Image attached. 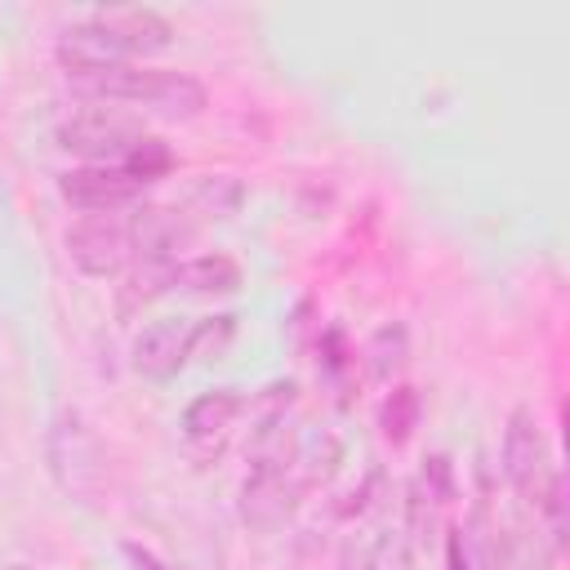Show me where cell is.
Here are the masks:
<instances>
[{"instance_id":"14","label":"cell","mask_w":570,"mask_h":570,"mask_svg":"<svg viewBox=\"0 0 570 570\" xmlns=\"http://www.w3.org/2000/svg\"><path fill=\"white\" fill-rule=\"evenodd\" d=\"M356 361L365 365V379H370V383H392V379L405 370V361H410V330H405L401 321L379 325V330L365 338V347H361Z\"/></svg>"},{"instance_id":"6","label":"cell","mask_w":570,"mask_h":570,"mask_svg":"<svg viewBox=\"0 0 570 570\" xmlns=\"http://www.w3.org/2000/svg\"><path fill=\"white\" fill-rule=\"evenodd\" d=\"M67 254L85 276H120L134 263V240H129V218L116 214H85L80 223L67 227Z\"/></svg>"},{"instance_id":"7","label":"cell","mask_w":570,"mask_h":570,"mask_svg":"<svg viewBox=\"0 0 570 570\" xmlns=\"http://www.w3.org/2000/svg\"><path fill=\"white\" fill-rule=\"evenodd\" d=\"M245 392L236 387H214V392H200L187 410H183V450L191 454V463L209 468L227 441H232V428L236 419L245 414Z\"/></svg>"},{"instance_id":"23","label":"cell","mask_w":570,"mask_h":570,"mask_svg":"<svg viewBox=\"0 0 570 570\" xmlns=\"http://www.w3.org/2000/svg\"><path fill=\"white\" fill-rule=\"evenodd\" d=\"M445 570H472L468 566V539H463V530H445Z\"/></svg>"},{"instance_id":"16","label":"cell","mask_w":570,"mask_h":570,"mask_svg":"<svg viewBox=\"0 0 570 570\" xmlns=\"http://www.w3.org/2000/svg\"><path fill=\"white\" fill-rule=\"evenodd\" d=\"M240 205H245L240 178H232V174H205V178L191 187V196H187L183 209L200 223V218H232Z\"/></svg>"},{"instance_id":"8","label":"cell","mask_w":570,"mask_h":570,"mask_svg":"<svg viewBox=\"0 0 570 570\" xmlns=\"http://www.w3.org/2000/svg\"><path fill=\"white\" fill-rule=\"evenodd\" d=\"M142 191H147V183L138 174H129L125 165H80V169L58 174V196L85 214H116V209L134 205Z\"/></svg>"},{"instance_id":"9","label":"cell","mask_w":570,"mask_h":570,"mask_svg":"<svg viewBox=\"0 0 570 570\" xmlns=\"http://www.w3.org/2000/svg\"><path fill=\"white\" fill-rule=\"evenodd\" d=\"M298 499H303V485L294 481V472H281V468H249L245 481H240V494H236V517L258 530V534H272L281 530L294 512H298Z\"/></svg>"},{"instance_id":"20","label":"cell","mask_w":570,"mask_h":570,"mask_svg":"<svg viewBox=\"0 0 570 570\" xmlns=\"http://www.w3.org/2000/svg\"><path fill=\"white\" fill-rule=\"evenodd\" d=\"M414 481L423 485V494H428L436 508L454 503V463H450V454H428Z\"/></svg>"},{"instance_id":"17","label":"cell","mask_w":570,"mask_h":570,"mask_svg":"<svg viewBox=\"0 0 570 570\" xmlns=\"http://www.w3.org/2000/svg\"><path fill=\"white\" fill-rule=\"evenodd\" d=\"M419 414H423L419 392L405 387V383H396V387L383 396V405H379V432H383V441L405 445V441L414 436V428H419Z\"/></svg>"},{"instance_id":"24","label":"cell","mask_w":570,"mask_h":570,"mask_svg":"<svg viewBox=\"0 0 570 570\" xmlns=\"http://www.w3.org/2000/svg\"><path fill=\"white\" fill-rule=\"evenodd\" d=\"M125 557L134 561V570H165V566H160V561H156L147 548H138V543H125Z\"/></svg>"},{"instance_id":"19","label":"cell","mask_w":570,"mask_h":570,"mask_svg":"<svg viewBox=\"0 0 570 570\" xmlns=\"http://www.w3.org/2000/svg\"><path fill=\"white\" fill-rule=\"evenodd\" d=\"M120 165H125L129 174H138L142 183H151V178H160V174H169V169H174V151H169L160 138L142 134V138H138V147H134Z\"/></svg>"},{"instance_id":"11","label":"cell","mask_w":570,"mask_h":570,"mask_svg":"<svg viewBox=\"0 0 570 570\" xmlns=\"http://www.w3.org/2000/svg\"><path fill=\"white\" fill-rule=\"evenodd\" d=\"M129 365H134V374H142L151 383H169L187 365V321L165 316V321L142 325L129 347Z\"/></svg>"},{"instance_id":"18","label":"cell","mask_w":570,"mask_h":570,"mask_svg":"<svg viewBox=\"0 0 570 570\" xmlns=\"http://www.w3.org/2000/svg\"><path fill=\"white\" fill-rule=\"evenodd\" d=\"M232 338H236V316L232 312L200 316V321L187 325V361H218Z\"/></svg>"},{"instance_id":"5","label":"cell","mask_w":570,"mask_h":570,"mask_svg":"<svg viewBox=\"0 0 570 570\" xmlns=\"http://www.w3.org/2000/svg\"><path fill=\"white\" fill-rule=\"evenodd\" d=\"M147 129L116 107H89L58 125V147L71 156H85L89 165H120Z\"/></svg>"},{"instance_id":"10","label":"cell","mask_w":570,"mask_h":570,"mask_svg":"<svg viewBox=\"0 0 570 570\" xmlns=\"http://www.w3.org/2000/svg\"><path fill=\"white\" fill-rule=\"evenodd\" d=\"M200 223L183 205H138L129 214V240L134 258H178L196 240Z\"/></svg>"},{"instance_id":"4","label":"cell","mask_w":570,"mask_h":570,"mask_svg":"<svg viewBox=\"0 0 570 570\" xmlns=\"http://www.w3.org/2000/svg\"><path fill=\"white\" fill-rule=\"evenodd\" d=\"M503 476L512 485V494L521 503H530L539 512V503L548 499V490L557 485V459H552V441L534 414V405H517L508 414L503 428Z\"/></svg>"},{"instance_id":"21","label":"cell","mask_w":570,"mask_h":570,"mask_svg":"<svg viewBox=\"0 0 570 570\" xmlns=\"http://www.w3.org/2000/svg\"><path fill=\"white\" fill-rule=\"evenodd\" d=\"M374 570H414V543L405 530H387L374 539Z\"/></svg>"},{"instance_id":"1","label":"cell","mask_w":570,"mask_h":570,"mask_svg":"<svg viewBox=\"0 0 570 570\" xmlns=\"http://www.w3.org/2000/svg\"><path fill=\"white\" fill-rule=\"evenodd\" d=\"M67 85L94 102H138L169 120H191L209 107V89L187 71L138 67V62H98V67H62Z\"/></svg>"},{"instance_id":"3","label":"cell","mask_w":570,"mask_h":570,"mask_svg":"<svg viewBox=\"0 0 570 570\" xmlns=\"http://www.w3.org/2000/svg\"><path fill=\"white\" fill-rule=\"evenodd\" d=\"M45 459L53 485L76 503H98L107 494V450L80 410H58L45 436Z\"/></svg>"},{"instance_id":"22","label":"cell","mask_w":570,"mask_h":570,"mask_svg":"<svg viewBox=\"0 0 570 570\" xmlns=\"http://www.w3.org/2000/svg\"><path fill=\"white\" fill-rule=\"evenodd\" d=\"M338 570H374V539L347 534L338 548Z\"/></svg>"},{"instance_id":"15","label":"cell","mask_w":570,"mask_h":570,"mask_svg":"<svg viewBox=\"0 0 570 570\" xmlns=\"http://www.w3.org/2000/svg\"><path fill=\"white\" fill-rule=\"evenodd\" d=\"M338 463H343V441H338L334 432H316V436L298 441V454H294V481H298L303 494H307V490L325 485V481L338 472Z\"/></svg>"},{"instance_id":"2","label":"cell","mask_w":570,"mask_h":570,"mask_svg":"<svg viewBox=\"0 0 570 570\" xmlns=\"http://www.w3.org/2000/svg\"><path fill=\"white\" fill-rule=\"evenodd\" d=\"M174 27L156 9H102L58 36L62 67H98V62H134L169 49Z\"/></svg>"},{"instance_id":"13","label":"cell","mask_w":570,"mask_h":570,"mask_svg":"<svg viewBox=\"0 0 570 570\" xmlns=\"http://www.w3.org/2000/svg\"><path fill=\"white\" fill-rule=\"evenodd\" d=\"M240 285H245V272L227 254L178 258V272H174V294H191V298H223V294H236Z\"/></svg>"},{"instance_id":"12","label":"cell","mask_w":570,"mask_h":570,"mask_svg":"<svg viewBox=\"0 0 570 570\" xmlns=\"http://www.w3.org/2000/svg\"><path fill=\"white\" fill-rule=\"evenodd\" d=\"M174 272H178V258H134L116 285V316L129 321L142 307H151L160 294H174Z\"/></svg>"}]
</instances>
